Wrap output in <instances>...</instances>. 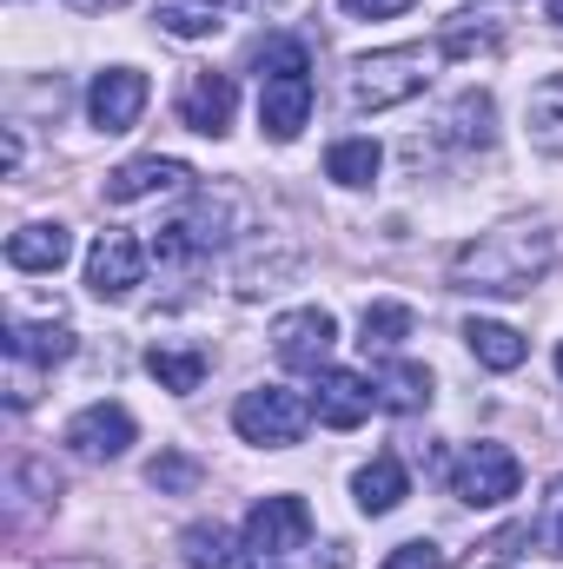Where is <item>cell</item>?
Returning <instances> with one entry per match:
<instances>
[{
	"mask_svg": "<svg viewBox=\"0 0 563 569\" xmlns=\"http://www.w3.org/2000/svg\"><path fill=\"white\" fill-rule=\"evenodd\" d=\"M557 259V239L544 226H497L471 246H457L451 259V284L457 291H477V298H517L551 272Z\"/></svg>",
	"mask_w": 563,
	"mask_h": 569,
	"instance_id": "obj_1",
	"label": "cell"
},
{
	"mask_svg": "<svg viewBox=\"0 0 563 569\" xmlns=\"http://www.w3.org/2000/svg\"><path fill=\"white\" fill-rule=\"evenodd\" d=\"M305 120H312V53H305V40H266L259 47V127H266V140L292 146L305 133Z\"/></svg>",
	"mask_w": 563,
	"mask_h": 569,
	"instance_id": "obj_2",
	"label": "cell"
},
{
	"mask_svg": "<svg viewBox=\"0 0 563 569\" xmlns=\"http://www.w3.org/2000/svg\"><path fill=\"white\" fill-rule=\"evenodd\" d=\"M437 60H444V47H385V53H365L352 67V107L358 113H385V107L418 100Z\"/></svg>",
	"mask_w": 563,
	"mask_h": 569,
	"instance_id": "obj_3",
	"label": "cell"
},
{
	"mask_svg": "<svg viewBox=\"0 0 563 569\" xmlns=\"http://www.w3.org/2000/svg\"><path fill=\"white\" fill-rule=\"evenodd\" d=\"M312 425V398L305 391H285V385H253L239 405H233V430L246 443H266V450H285L298 443Z\"/></svg>",
	"mask_w": 563,
	"mask_h": 569,
	"instance_id": "obj_4",
	"label": "cell"
},
{
	"mask_svg": "<svg viewBox=\"0 0 563 569\" xmlns=\"http://www.w3.org/2000/svg\"><path fill=\"white\" fill-rule=\"evenodd\" d=\"M517 483H524V470H517V457H511L504 443H471V450L451 463V490H457V503H471V510L511 503Z\"/></svg>",
	"mask_w": 563,
	"mask_h": 569,
	"instance_id": "obj_5",
	"label": "cell"
},
{
	"mask_svg": "<svg viewBox=\"0 0 563 569\" xmlns=\"http://www.w3.org/2000/svg\"><path fill=\"white\" fill-rule=\"evenodd\" d=\"M332 345H338V318L318 311V305H298V311H285L273 325V351H279L285 371H312L318 378L332 365Z\"/></svg>",
	"mask_w": 563,
	"mask_h": 569,
	"instance_id": "obj_6",
	"label": "cell"
},
{
	"mask_svg": "<svg viewBox=\"0 0 563 569\" xmlns=\"http://www.w3.org/2000/svg\"><path fill=\"white\" fill-rule=\"evenodd\" d=\"M146 113V73L140 67H107V73H93V87H87V120L100 127V133H134Z\"/></svg>",
	"mask_w": 563,
	"mask_h": 569,
	"instance_id": "obj_7",
	"label": "cell"
},
{
	"mask_svg": "<svg viewBox=\"0 0 563 569\" xmlns=\"http://www.w3.org/2000/svg\"><path fill=\"white\" fill-rule=\"evenodd\" d=\"M305 537H312V510H305V497H259L253 517H246V543H253V557H292V550H305Z\"/></svg>",
	"mask_w": 563,
	"mask_h": 569,
	"instance_id": "obj_8",
	"label": "cell"
},
{
	"mask_svg": "<svg viewBox=\"0 0 563 569\" xmlns=\"http://www.w3.org/2000/svg\"><path fill=\"white\" fill-rule=\"evenodd\" d=\"M186 186H192V166L166 159V152H140V159L107 172V199L113 206H134V199H152V192H186Z\"/></svg>",
	"mask_w": 563,
	"mask_h": 569,
	"instance_id": "obj_9",
	"label": "cell"
},
{
	"mask_svg": "<svg viewBox=\"0 0 563 569\" xmlns=\"http://www.w3.org/2000/svg\"><path fill=\"white\" fill-rule=\"evenodd\" d=\"M378 405V385H365L358 371H318V398H312V418L325 430H358Z\"/></svg>",
	"mask_w": 563,
	"mask_h": 569,
	"instance_id": "obj_10",
	"label": "cell"
},
{
	"mask_svg": "<svg viewBox=\"0 0 563 569\" xmlns=\"http://www.w3.org/2000/svg\"><path fill=\"white\" fill-rule=\"evenodd\" d=\"M146 272V252L134 232H100V246L87 252V291L93 298H127Z\"/></svg>",
	"mask_w": 563,
	"mask_h": 569,
	"instance_id": "obj_11",
	"label": "cell"
},
{
	"mask_svg": "<svg viewBox=\"0 0 563 569\" xmlns=\"http://www.w3.org/2000/svg\"><path fill=\"white\" fill-rule=\"evenodd\" d=\"M134 437L140 430H134V411L127 405H87L67 425V450H80V457H127Z\"/></svg>",
	"mask_w": 563,
	"mask_h": 569,
	"instance_id": "obj_12",
	"label": "cell"
},
{
	"mask_svg": "<svg viewBox=\"0 0 563 569\" xmlns=\"http://www.w3.org/2000/svg\"><path fill=\"white\" fill-rule=\"evenodd\" d=\"M233 107H239V93H233L226 73H192L186 93H179V120H186L192 133H206V140H219V133L233 127Z\"/></svg>",
	"mask_w": 563,
	"mask_h": 569,
	"instance_id": "obj_13",
	"label": "cell"
},
{
	"mask_svg": "<svg viewBox=\"0 0 563 569\" xmlns=\"http://www.w3.org/2000/svg\"><path fill=\"white\" fill-rule=\"evenodd\" d=\"M67 259H73V232L60 219H33V226H20L7 239V266L13 272H60Z\"/></svg>",
	"mask_w": 563,
	"mask_h": 569,
	"instance_id": "obj_14",
	"label": "cell"
},
{
	"mask_svg": "<svg viewBox=\"0 0 563 569\" xmlns=\"http://www.w3.org/2000/svg\"><path fill=\"white\" fill-rule=\"evenodd\" d=\"M7 358L13 365H67L73 358V331H67V318H40V325H27V318H7Z\"/></svg>",
	"mask_w": 563,
	"mask_h": 569,
	"instance_id": "obj_15",
	"label": "cell"
},
{
	"mask_svg": "<svg viewBox=\"0 0 563 569\" xmlns=\"http://www.w3.org/2000/svg\"><path fill=\"white\" fill-rule=\"evenodd\" d=\"M352 490H358V510H365V517H392V510L412 497V477H405L398 457H372V463L352 477Z\"/></svg>",
	"mask_w": 563,
	"mask_h": 569,
	"instance_id": "obj_16",
	"label": "cell"
},
{
	"mask_svg": "<svg viewBox=\"0 0 563 569\" xmlns=\"http://www.w3.org/2000/svg\"><path fill=\"white\" fill-rule=\"evenodd\" d=\"M179 550H186V569H253V543L226 537L219 523H192L179 537Z\"/></svg>",
	"mask_w": 563,
	"mask_h": 569,
	"instance_id": "obj_17",
	"label": "cell"
},
{
	"mask_svg": "<svg viewBox=\"0 0 563 569\" xmlns=\"http://www.w3.org/2000/svg\"><path fill=\"white\" fill-rule=\"evenodd\" d=\"M464 345H471V358L491 365V371H517V365L531 358V345H524L511 325H497V318H471V325H464Z\"/></svg>",
	"mask_w": 563,
	"mask_h": 569,
	"instance_id": "obj_18",
	"label": "cell"
},
{
	"mask_svg": "<svg viewBox=\"0 0 563 569\" xmlns=\"http://www.w3.org/2000/svg\"><path fill=\"white\" fill-rule=\"evenodd\" d=\"M152 20L172 40H206L226 27V0H152Z\"/></svg>",
	"mask_w": 563,
	"mask_h": 569,
	"instance_id": "obj_19",
	"label": "cell"
},
{
	"mask_svg": "<svg viewBox=\"0 0 563 569\" xmlns=\"http://www.w3.org/2000/svg\"><path fill=\"white\" fill-rule=\"evenodd\" d=\"M378 405H385V411H398V418L424 411V405H431V371L412 365V358H392V365L378 371Z\"/></svg>",
	"mask_w": 563,
	"mask_h": 569,
	"instance_id": "obj_20",
	"label": "cell"
},
{
	"mask_svg": "<svg viewBox=\"0 0 563 569\" xmlns=\"http://www.w3.org/2000/svg\"><path fill=\"white\" fill-rule=\"evenodd\" d=\"M146 371H152V385H159V391L186 398V391H199V378H206V358H199V351H172V345H152V351H146Z\"/></svg>",
	"mask_w": 563,
	"mask_h": 569,
	"instance_id": "obj_21",
	"label": "cell"
},
{
	"mask_svg": "<svg viewBox=\"0 0 563 569\" xmlns=\"http://www.w3.org/2000/svg\"><path fill=\"white\" fill-rule=\"evenodd\" d=\"M405 338H412V305H365V318H358L365 351H398Z\"/></svg>",
	"mask_w": 563,
	"mask_h": 569,
	"instance_id": "obj_22",
	"label": "cell"
},
{
	"mask_svg": "<svg viewBox=\"0 0 563 569\" xmlns=\"http://www.w3.org/2000/svg\"><path fill=\"white\" fill-rule=\"evenodd\" d=\"M378 140H338L332 152H325V172L338 179V186H372L378 179Z\"/></svg>",
	"mask_w": 563,
	"mask_h": 569,
	"instance_id": "obj_23",
	"label": "cell"
},
{
	"mask_svg": "<svg viewBox=\"0 0 563 569\" xmlns=\"http://www.w3.org/2000/svg\"><path fill=\"white\" fill-rule=\"evenodd\" d=\"M531 140L544 146V152H563V73H551L531 93Z\"/></svg>",
	"mask_w": 563,
	"mask_h": 569,
	"instance_id": "obj_24",
	"label": "cell"
},
{
	"mask_svg": "<svg viewBox=\"0 0 563 569\" xmlns=\"http://www.w3.org/2000/svg\"><path fill=\"white\" fill-rule=\"evenodd\" d=\"M444 140H457V146H491V93H464V100L444 113Z\"/></svg>",
	"mask_w": 563,
	"mask_h": 569,
	"instance_id": "obj_25",
	"label": "cell"
},
{
	"mask_svg": "<svg viewBox=\"0 0 563 569\" xmlns=\"http://www.w3.org/2000/svg\"><path fill=\"white\" fill-rule=\"evenodd\" d=\"M146 483H152V490H192V483H199V463H192V457H152Z\"/></svg>",
	"mask_w": 563,
	"mask_h": 569,
	"instance_id": "obj_26",
	"label": "cell"
},
{
	"mask_svg": "<svg viewBox=\"0 0 563 569\" xmlns=\"http://www.w3.org/2000/svg\"><path fill=\"white\" fill-rule=\"evenodd\" d=\"M378 569H444V550L418 537V543H398V550H392V557H385Z\"/></svg>",
	"mask_w": 563,
	"mask_h": 569,
	"instance_id": "obj_27",
	"label": "cell"
},
{
	"mask_svg": "<svg viewBox=\"0 0 563 569\" xmlns=\"http://www.w3.org/2000/svg\"><path fill=\"white\" fill-rule=\"evenodd\" d=\"M544 543H551V557H563V477L544 497Z\"/></svg>",
	"mask_w": 563,
	"mask_h": 569,
	"instance_id": "obj_28",
	"label": "cell"
},
{
	"mask_svg": "<svg viewBox=\"0 0 563 569\" xmlns=\"http://www.w3.org/2000/svg\"><path fill=\"white\" fill-rule=\"evenodd\" d=\"M412 0H345V13H358V20H392V13H405Z\"/></svg>",
	"mask_w": 563,
	"mask_h": 569,
	"instance_id": "obj_29",
	"label": "cell"
},
{
	"mask_svg": "<svg viewBox=\"0 0 563 569\" xmlns=\"http://www.w3.org/2000/svg\"><path fill=\"white\" fill-rule=\"evenodd\" d=\"M40 569H107V563H93V557H60V563H40Z\"/></svg>",
	"mask_w": 563,
	"mask_h": 569,
	"instance_id": "obj_30",
	"label": "cell"
},
{
	"mask_svg": "<svg viewBox=\"0 0 563 569\" xmlns=\"http://www.w3.org/2000/svg\"><path fill=\"white\" fill-rule=\"evenodd\" d=\"M73 13H107V7H120V0H67Z\"/></svg>",
	"mask_w": 563,
	"mask_h": 569,
	"instance_id": "obj_31",
	"label": "cell"
},
{
	"mask_svg": "<svg viewBox=\"0 0 563 569\" xmlns=\"http://www.w3.org/2000/svg\"><path fill=\"white\" fill-rule=\"evenodd\" d=\"M551 20H557V27H563V0H551Z\"/></svg>",
	"mask_w": 563,
	"mask_h": 569,
	"instance_id": "obj_32",
	"label": "cell"
},
{
	"mask_svg": "<svg viewBox=\"0 0 563 569\" xmlns=\"http://www.w3.org/2000/svg\"><path fill=\"white\" fill-rule=\"evenodd\" d=\"M557 371H563V345H557Z\"/></svg>",
	"mask_w": 563,
	"mask_h": 569,
	"instance_id": "obj_33",
	"label": "cell"
}]
</instances>
